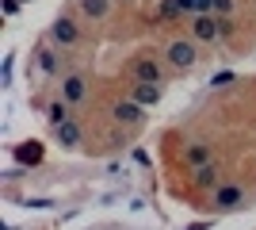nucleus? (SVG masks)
<instances>
[{"label": "nucleus", "instance_id": "nucleus-8", "mask_svg": "<svg viewBox=\"0 0 256 230\" xmlns=\"http://www.w3.org/2000/svg\"><path fill=\"white\" fill-rule=\"evenodd\" d=\"M34 69H38L42 77H58V73H62V58H58V50L42 43L38 50H34Z\"/></svg>", "mask_w": 256, "mask_h": 230}, {"label": "nucleus", "instance_id": "nucleus-21", "mask_svg": "<svg viewBox=\"0 0 256 230\" xmlns=\"http://www.w3.org/2000/svg\"><path fill=\"white\" fill-rule=\"evenodd\" d=\"M20 4H23V0H20Z\"/></svg>", "mask_w": 256, "mask_h": 230}, {"label": "nucleus", "instance_id": "nucleus-7", "mask_svg": "<svg viewBox=\"0 0 256 230\" xmlns=\"http://www.w3.org/2000/svg\"><path fill=\"white\" fill-rule=\"evenodd\" d=\"M54 142L62 146V150H80V142H84V131H80V123L69 119V123H62V127H54Z\"/></svg>", "mask_w": 256, "mask_h": 230}, {"label": "nucleus", "instance_id": "nucleus-16", "mask_svg": "<svg viewBox=\"0 0 256 230\" xmlns=\"http://www.w3.org/2000/svg\"><path fill=\"white\" fill-rule=\"evenodd\" d=\"M184 12H180V4H176V0H160V8H157V20H180Z\"/></svg>", "mask_w": 256, "mask_h": 230}, {"label": "nucleus", "instance_id": "nucleus-1", "mask_svg": "<svg viewBox=\"0 0 256 230\" xmlns=\"http://www.w3.org/2000/svg\"><path fill=\"white\" fill-rule=\"evenodd\" d=\"M248 207V192L234 180H222V184L210 192V211L214 215H230V211H241Z\"/></svg>", "mask_w": 256, "mask_h": 230}, {"label": "nucleus", "instance_id": "nucleus-20", "mask_svg": "<svg viewBox=\"0 0 256 230\" xmlns=\"http://www.w3.org/2000/svg\"><path fill=\"white\" fill-rule=\"evenodd\" d=\"M184 230H210V222H192V226H184Z\"/></svg>", "mask_w": 256, "mask_h": 230}, {"label": "nucleus", "instance_id": "nucleus-5", "mask_svg": "<svg viewBox=\"0 0 256 230\" xmlns=\"http://www.w3.org/2000/svg\"><path fill=\"white\" fill-rule=\"evenodd\" d=\"M111 119L118 123V127H126V131H138L142 123H146V108L142 104H134V100H115V108H111Z\"/></svg>", "mask_w": 256, "mask_h": 230}, {"label": "nucleus", "instance_id": "nucleus-3", "mask_svg": "<svg viewBox=\"0 0 256 230\" xmlns=\"http://www.w3.org/2000/svg\"><path fill=\"white\" fill-rule=\"evenodd\" d=\"M164 62H168V69H176V73L195 69L199 66V43H195V39H172L168 50H164Z\"/></svg>", "mask_w": 256, "mask_h": 230}, {"label": "nucleus", "instance_id": "nucleus-19", "mask_svg": "<svg viewBox=\"0 0 256 230\" xmlns=\"http://www.w3.org/2000/svg\"><path fill=\"white\" fill-rule=\"evenodd\" d=\"M20 12V0H4V16H16Z\"/></svg>", "mask_w": 256, "mask_h": 230}, {"label": "nucleus", "instance_id": "nucleus-15", "mask_svg": "<svg viewBox=\"0 0 256 230\" xmlns=\"http://www.w3.org/2000/svg\"><path fill=\"white\" fill-rule=\"evenodd\" d=\"M184 161L192 165V169H199V165H210V161H214L210 142H188V150H184Z\"/></svg>", "mask_w": 256, "mask_h": 230}, {"label": "nucleus", "instance_id": "nucleus-18", "mask_svg": "<svg viewBox=\"0 0 256 230\" xmlns=\"http://www.w3.org/2000/svg\"><path fill=\"white\" fill-rule=\"evenodd\" d=\"M210 85H218V88H226V85H234V73H218V77H214V81H210Z\"/></svg>", "mask_w": 256, "mask_h": 230}, {"label": "nucleus", "instance_id": "nucleus-11", "mask_svg": "<svg viewBox=\"0 0 256 230\" xmlns=\"http://www.w3.org/2000/svg\"><path fill=\"white\" fill-rule=\"evenodd\" d=\"M160 96H164V88H160V85H138V81H134V88H130V100L142 104V108H157Z\"/></svg>", "mask_w": 256, "mask_h": 230}, {"label": "nucleus", "instance_id": "nucleus-17", "mask_svg": "<svg viewBox=\"0 0 256 230\" xmlns=\"http://www.w3.org/2000/svg\"><path fill=\"white\" fill-rule=\"evenodd\" d=\"M237 0H214V16H234Z\"/></svg>", "mask_w": 256, "mask_h": 230}, {"label": "nucleus", "instance_id": "nucleus-4", "mask_svg": "<svg viewBox=\"0 0 256 230\" xmlns=\"http://www.w3.org/2000/svg\"><path fill=\"white\" fill-rule=\"evenodd\" d=\"M192 39L195 43H222V20L214 12L192 16Z\"/></svg>", "mask_w": 256, "mask_h": 230}, {"label": "nucleus", "instance_id": "nucleus-14", "mask_svg": "<svg viewBox=\"0 0 256 230\" xmlns=\"http://www.w3.org/2000/svg\"><path fill=\"white\" fill-rule=\"evenodd\" d=\"M76 8H80V16L92 23H104L107 16H111V0H76Z\"/></svg>", "mask_w": 256, "mask_h": 230}, {"label": "nucleus", "instance_id": "nucleus-10", "mask_svg": "<svg viewBox=\"0 0 256 230\" xmlns=\"http://www.w3.org/2000/svg\"><path fill=\"white\" fill-rule=\"evenodd\" d=\"M12 153H16V161H20V165H42V157H46V150H42L38 138H27V142L12 146Z\"/></svg>", "mask_w": 256, "mask_h": 230}, {"label": "nucleus", "instance_id": "nucleus-9", "mask_svg": "<svg viewBox=\"0 0 256 230\" xmlns=\"http://www.w3.org/2000/svg\"><path fill=\"white\" fill-rule=\"evenodd\" d=\"M84 96H88V81H84L80 73H65V77H62V100H69V104L76 108Z\"/></svg>", "mask_w": 256, "mask_h": 230}, {"label": "nucleus", "instance_id": "nucleus-13", "mask_svg": "<svg viewBox=\"0 0 256 230\" xmlns=\"http://www.w3.org/2000/svg\"><path fill=\"white\" fill-rule=\"evenodd\" d=\"M192 180H195L199 188H210V192H214V188L222 184V169H218V161H210V165H199V169H192Z\"/></svg>", "mask_w": 256, "mask_h": 230}, {"label": "nucleus", "instance_id": "nucleus-6", "mask_svg": "<svg viewBox=\"0 0 256 230\" xmlns=\"http://www.w3.org/2000/svg\"><path fill=\"white\" fill-rule=\"evenodd\" d=\"M50 43L62 46V50H73V46H80V27H76L69 16H58V20L50 23Z\"/></svg>", "mask_w": 256, "mask_h": 230}, {"label": "nucleus", "instance_id": "nucleus-2", "mask_svg": "<svg viewBox=\"0 0 256 230\" xmlns=\"http://www.w3.org/2000/svg\"><path fill=\"white\" fill-rule=\"evenodd\" d=\"M126 73L138 81V85H164V77H168V69H164V62L153 54H134L126 62Z\"/></svg>", "mask_w": 256, "mask_h": 230}, {"label": "nucleus", "instance_id": "nucleus-12", "mask_svg": "<svg viewBox=\"0 0 256 230\" xmlns=\"http://www.w3.org/2000/svg\"><path fill=\"white\" fill-rule=\"evenodd\" d=\"M73 119V104H69V100H50V104H46V123H50V131L54 127H62V123H69Z\"/></svg>", "mask_w": 256, "mask_h": 230}]
</instances>
